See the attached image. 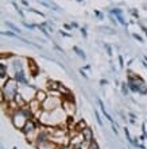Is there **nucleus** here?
I'll list each match as a JSON object with an SVG mask.
<instances>
[{"label": "nucleus", "mask_w": 147, "mask_h": 149, "mask_svg": "<svg viewBox=\"0 0 147 149\" xmlns=\"http://www.w3.org/2000/svg\"><path fill=\"white\" fill-rule=\"evenodd\" d=\"M62 109L65 110V113L68 114V115H73L74 111H76L73 100H70V99H63V100H62Z\"/></svg>", "instance_id": "nucleus-4"}, {"label": "nucleus", "mask_w": 147, "mask_h": 149, "mask_svg": "<svg viewBox=\"0 0 147 149\" xmlns=\"http://www.w3.org/2000/svg\"><path fill=\"white\" fill-rule=\"evenodd\" d=\"M7 24H8V27H11L12 30H14V31H16V33H20V30H19V29L16 27V26H14V24H12V23H8V22H7Z\"/></svg>", "instance_id": "nucleus-15"}, {"label": "nucleus", "mask_w": 147, "mask_h": 149, "mask_svg": "<svg viewBox=\"0 0 147 149\" xmlns=\"http://www.w3.org/2000/svg\"><path fill=\"white\" fill-rule=\"evenodd\" d=\"M81 133H82V136H84V138H85V141H88V142L93 141V132L89 129V127H85Z\"/></svg>", "instance_id": "nucleus-7"}, {"label": "nucleus", "mask_w": 147, "mask_h": 149, "mask_svg": "<svg viewBox=\"0 0 147 149\" xmlns=\"http://www.w3.org/2000/svg\"><path fill=\"white\" fill-rule=\"evenodd\" d=\"M14 100H15L16 104H18L19 107H24L26 104H27V103H26V99H24L23 96H22V95L19 94V92L16 94V96H15V99H14Z\"/></svg>", "instance_id": "nucleus-9"}, {"label": "nucleus", "mask_w": 147, "mask_h": 149, "mask_svg": "<svg viewBox=\"0 0 147 149\" xmlns=\"http://www.w3.org/2000/svg\"><path fill=\"white\" fill-rule=\"evenodd\" d=\"M74 50L77 52V53H78V54H80V56H81V57H85V54H84V53H82V52L80 50V49H78V47H74Z\"/></svg>", "instance_id": "nucleus-16"}, {"label": "nucleus", "mask_w": 147, "mask_h": 149, "mask_svg": "<svg viewBox=\"0 0 147 149\" xmlns=\"http://www.w3.org/2000/svg\"><path fill=\"white\" fill-rule=\"evenodd\" d=\"M16 94H18V81L15 79H8L4 83V86H1V102L3 100L11 102L15 99Z\"/></svg>", "instance_id": "nucleus-2"}, {"label": "nucleus", "mask_w": 147, "mask_h": 149, "mask_svg": "<svg viewBox=\"0 0 147 149\" xmlns=\"http://www.w3.org/2000/svg\"><path fill=\"white\" fill-rule=\"evenodd\" d=\"M89 149H100V148H99V144H97L96 141H92V142H90V146H89Z\"/></svg>", "instance_id": "nucleus-14"}, {"label": "nucleus", "mask_w": 147, "mask_h": 149, "mask_svg": "<svg viewBox=\"0 0 147 149\" xmlns=\"http://www.w3.org/2000/svg\"><path fill=\"white\" fill-rule=\"evenodd\" d=\"M49 98V96H47L46 95V92H45V91H37V95H35V99H37V100H38V102H41L43 104V103L46 102V99Z\"/></svg>", "instance_id": "nucleus-8"}, {"label": "nucleus", "mask_w": 147, "mask_h": 149, "mask_svg": "<svg viewBox=\"0 0 147 149\" xmlns=\"http://www.w3.org/2000/svg\"><path fill=\"white\" fill-rule=\"evenodd\" d=\"M28 68H30L31 72H32V76H37V73H38V68H37V65H35V63L32 61V60H28Z\"/></svg>", "instance_id": "nucleus-11"}, {"label": "nucleus", "mask_w": 147, "mask_h": 149, "mask_svg": "<svg viewBox=\"0 0 147 149\" xmlns=\"http://www.w3.org/2000/svg\"><path fill=\"white\" fill-rule=\"evenodd\" d=\"M31 117H32V113H31L28 104H26L24 107H20L19 110H16L15 113H14V115L11 117L12 125L15 126L16 129L23 130L24 125L27 123L28 119H31Z\"/></svg>", "instance_id": "nucleus-1"}, {"label": "nucleus", "mask_w": 147, "mask_h": 149, "mask_svg": "<svg viewBox=\"0 0 147 149\" xmlns=\"http://www.w3.org/2000/svg\"><path fill=\"white\" fill-rule=\"evenodd\" d=\"M134 37H135V38H136V39H138V41H140V42H142V38H140V37H139V36H136V34H134Z\"/></svg>", "instance_id": "nucleus-18"}, {"label": "nucleus", "mask_w": 147, "mask_h": 149, "mask_svg": "<svg viewBox=\"0 0 147 149\" xmlns=\"http://www.w3.org/2000/svg\"><path fill=\"white\" fill-rule=\"evenodd\" d=\"M37 148L38 149H55L57 148V145H55L53 141H50L49 138H46V140L37 141Z\"/></svg>", "instance_id": "nucleus-5"}, {"label": "nucleus", "mask_w": 147, "mask_h": 149, "mask_svg": "<svg viewBox=\"0 0 147 149\" xmlns=\"http://www.w3.org/2000/svg\"><path fill=\"white\" fill-rule=\"evenodd\" d=\"M61 106H62V100L58 96H49V98L46 99V102L42 104L43 111H53Z\"/></svg>", "instance_id": "nucleus-3"}, {"label": "nucleus", "mask_w": 147, "mask_h": 149, "mask_svg": "<svg viewBox=\"0 0 147 149\" xmlns=\"http://www.w3.org/2000/svg\"><path fill=\"white\" fill-rule=\"evenodd\" d=\"M62 149H76V148H73V146H72V145H70V144H69V145H65V146H63V148H62Z\"/></svg>", "instance_id": "nucleus-17"}, {"label": "nucleus", "mask_w": 147, "mask_h": 149, "mask_svg": "<svg viewBox=\"0 0 147 149\" xmlns=\"http://www.w3.org/2000/svg\"><path fill=\"white\" fill-rule=\"evenodd\" d=\"M47 87H49V90L50 91H58L59 87H61V84L57 81H49L47 83Z\"/></svg>", "instance_id": "nucleus-10"}, {"label": "nucleus", "mask_w": 147, "mask_h": 149, "mask_svg": "<svg viewBox=\"0 0 147 149\" xmlns=\"http://www.w3.org/2000/svg\"><path fill=\"white\" fill-rule=\"evenodd\" d=\"M37 129H38V127H37V125H35V122L32 121V119H28L22 132H23L24 134H28V133H31V132H34V130H37Z\"/></svg>", "instance_id": "nucleus-6"}, {"label": "nucleus", "mask_w": 147, "mask_h": 149, "mask_svg": "<svg viewBox=\"0 0 147 149\" xmlns=\"http://www.w3.org/2000/svg\"><path fill=\"white\" fill-rule=\"evenodd\" d=\"M55 149H61V148H58V146H57V148H55Z\"/></svg>", "instance_id": "nucleus-19"}, {"label": "nucleus", "mask_w": 147, "mask_h": 149, "mask_svg": "<svg viewBox=\"0 0 147 149\" xmlns=\"http://www.w3.org/2000/svg\"><path fill=\"white\" fill-rule=\"evenodd\" d=\"M16 80L20 81V83H23V84H26V79H24V76H23L22 72H18V73H16Z\"/></svg>", "instance_id": "nucleus-12"}, {"label": "nucleus", "mask_w": 147, "mask_h": 149, "mask_svg": "<svg viewBox=\"0 0 147 149\" xmlns=\"http://www.w3.org/2000/svg\"><path fill=\"white\" fill-rule=\"evenodd\" d=\"M113 14H115V15L117 16V19H119L120 23H123V24H124V19H123V16H121V14H120L119 10H113Z\"/></svg>", "instance_id": "nucleus-13"}]
</instances>
